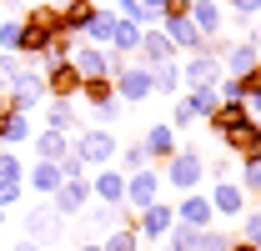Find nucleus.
Here are the masks:
<instances>
[{
  "instance_id": "1",
  "label": "nucleus",
  "mask_w": 261,
  "mask_h": 251,
  "mask_svg": "<svg viewBox=\"0 0 261 251\" xmlns=\"http://www.w3.org/2000/svg\"><path fill=\"white\" fill-rule=\"evenodd\" d=\"M20 20V45H15V56L20 61H40L45 56V45L61 35V15H56V5H45V0H35L25 15H15Z\"/></svg>"
},
{
  "instance_id": "2",
  "label": "nucleus",
  "mask_w": 261,
  "mask_h": 251,
  "mask_svg": "<svg viewBox=\"0 0 261 251\" xmlns=\"http://www.w3.org/2000/svg\"><path fill=\"white\" fill-rule=\"evenodd\" d=\"M116 151H121V141H116L111 126H86V131H75V141H70V156L86 161L91 171H96V166H111Z\"/></svg>"
},
{
  "instance_id": "3",
  "label": "nucleus",
  "mask_w": 261,
  "mask_h": 251,
  "mask_svg": "<svg viewBox=\"0 0 261 251\" xmlns=\"http://www.w3.org/2000/svg\"><path fill=\"white\" fill-rule=\"evenodd\" d=\"M161 181L176 186L181 196H186V191H201V181H206V156H201L196 146H181V151L161 166Z\"/></svg>"
},
{
  "instance_id": "4",
  "label": "nucleus",
  "mask_w": 261,
  "mask_h": 251,
  "mask_svg": "<svg viewBox=\"0 0 261 251\" xmlns=\"http://www.w3.org/2000/svg\"><path fill=\"white\" fill-rule=\"evenodd\" d=\"M206 201H211V211H216L221 221H241L246 211H251V206H246L251 196H246V191L236 186L231 176H221V181H211V196H206Z\"/></svg>"
},
{
  "instance_id": "5",
  "label": "nucleus",
  "mask_w": 261,
  "mask_h": 251,
  "mask_svg": "<svg viewBox=\"0 0 261 251\" xmlns=\"http://www.w3.org/2000/svg\"><path fill=\"white\" fill-rule=\"evenodd\" d=\"M5 101H10L20 116H31L35 106L45 101V76H40V65H25V70H20V81L10 86V95H5Z\"/></svg>"
},
{
  "instance_id": "6",
  "label": "nucleus",
  "mask_w": 261,
  "mask_h": 251,
  "mask_svg": "<svg viewBox=\"0 0 261 251\" xmlns=\"http://www.w3.org/2000/svg\"><path fill=\"white\" fill-rule=\"evenodd\" d=\"M116 86V101H151V65H141V61H126L121 65V76L111 81Z\"/></svg>"
},
{
  "instance_id": "7",
  "label": "nucleus",
  "mask_w": 261,
  "mask_h": 251,
  "mask_svg": "<svg viewBox=\"0 0 261 251\" xmlns=\"http://www.w3.org/2000/svg\"><path fill=\"white\" fill-rule=\"evenodd\" d=\"M216 141L236 161H261V121H246V126H236V131H226V136H216Z\"/></svg>"
},
{
  "instance_id": "8",
  "label": "nucleus",
  "mask_w": 261,
  "mask_h": 251,
  "mask_svg": "<svg viewBox=\"0 0 261 251\" xmlns=\"http://www.w3.org/2000/svg\"><path fill=\"white\" fill-rule=\"evenodd\" d=\"M151 201H161V171L141 166V171H130V176H126V206H130V211H141V206H151Z\"/></svg>"
},
{
  "instance_id": "9",
  "label": "nucleus",
  "mask_w": 261,
  "mask_h": 251,
  "mask_svg": "<svg viewBox=\"0 0 261 251\" xmlns=\"http://www.w3.org/2000/svg\"><path fill=\"white\" fill-rule=\"evenodd\" d=\"M91 196H96L100 206H126V171L96 166V171H91Z\"/></svg>"
},
{
  "instance_id": "10",
  "label": "nucleus",
  "mask_w": 261,
  "mask_h": 251,
  "mask_svg": "<svg viewBox=\"0 0 261 251\" xmlns=\"http://www.w3.org/2000/svg\"><path fill=\"white\" fill-rule=\"evenodd\" d=\"M40 76H45V95H56V101H75V95H81V70L70 61L40 65Z\"/></svg>"
},
{
  "instance_id": "11",
  "label": "nucleus",
  "mask_w": 261,
  "mask_h": 251,
  "mask_svg": "<svg viewBox=\"0 0 261 251\" xmlns=\"http://www.w3.org/2000/svg\"><path fill=\"white\" fill-rule=\"evenodd\" d=\"M171 221H176V211H171L166 201H151V206H141V216H136V236H141V241H166Z\"/></svg>"
},
{
  "instance_id": "12",
  "label": "nucleus",
  "mask_w": 261,
  "mask_h": 251,
  "mask_svg": "<svg viewBox=\"0 0 261 251\" xmlns=\"http://www.w3.org/2000/svg\"><path fill=\"white\" fill-rule=\"evenodd\" d=\"M141 151H146V166H166V161L176 156V126H151L146 136H141Z\"/></svg>"
},
{
  "instance_id": "13",
  "label": "nucleus",
  "mask_w": 261,
  "mask_h": 251,
  "mask_svg": "<svg viewBox=\"0 0 261 251\" xmlns=\"http://www.w3.org/2000/svg\"><path fill=\"white\" fill-rule=\"evenodd\" d=\"M45 201L56 206V216H75V211L91 201V176H86V181H61V186L50 191Z\"/></svg>"
},
{
  "instance_id": "14",
  "label": "nucleus",
  "mask_w": 261,
  "mask_h": 251,
  "mask_svg": "<svg viewBox=\"0 0 261 251\" xmlns=\"http://www.w3.org/2000/svg\"><path fill=\"white\" fill-rule=\"evenodd\" d=\"M116 26H121V15H116L111 5H96V10H91V20L81 26V35H75V40H86V45H111Z\"/></svg>"
},
{
  "instance_id": "15",
  "label": "nucleus",
  "mask_w": 261,
  "mask_h": 251,
  "mask_svg": "<svg viewBox=\"0 0 261 251\" xmlns=\"http://www.w3.org/2000/svg\"><path fill=\"white\" fill-rule=\"evenodd\" d=\"M171 211H176V221H181V226H196V231H206V226L216 221L211 201H206L201 191H186V196H181V206H171Z\"/></svg>"
},
{
  "instance_id": "16",
  "label": "nucleus",
  "mask_w": 261,
  "mask_h": 251,
  "mask_svg": "<svg viewBox=\"0 0 261 251\" xmlns=\"http://www.w3.org/2000/svg\"><path fill=\"white\" fill-rule=\"evenodd\" d=\"M61 221H65V216H56V206H50V201H45V206H31V211H25V236L45 246L50 236H61Z\"/></svg>"
},
{
  "instance_id": "17",
  "label": "nucleus",
  "mask_w": 261,
  "mask_h": 251,
  "mask_svg": "<svg viewBox=\"0 0 261 251\" xmlns=\"http://www.w3.org/2000/svg\"><path fill=\"white\" fill-rule=\"evenodd\" d=\"M141 65H161V61H176V45H171V35L161 26H151V31H141Z\"/></svg>"
},
{
  "instance_id": "18",
  "label": "nucleus",
  "mask_w": 261,
  "mask_h": 251,
  "mask_svg": "<svg viewBox=\"0 0 261 251\" xmlns=\"http://www.w3.org/2000/svg\"><path fill=\"white\" fill-rule=\"evenodd\" d=\"M216 81H221V61L216 56H186L181 86H216Z\"/></svg>"
},
{
  "instance_id": "19",
  "label": "nucleus",
  "mask_w": 261,
  "mask_h": 251,
  "mask_svg": "<svg viewBox=\"0 0 261 251\" xmlns=\"http://www.w3.org/2000/svg\"><path fill=\"white\" fill-rule=\"evenodd\" d=\"M251 121V111H246V101H221L211 116H206V126L216 131V136H226V131H236V126Z\"/></svg>"
},
{
  "instance_id": "20",
  "label": "nucleus",
  "mask_w": 261,
  "mask_h": 251,
  "mask_svg": "<svg viewBox=\"0 0 261 251\" xmlns=\"http://www.w3.org/2000/svg\"><path fill=\"white\" fill-rule=\"evenodd\" d=\"M221 65H226V76H246V70H256V65H261V51L251 45V40H236V45H226Z\"/></svg>"
},
{
  "instance_id": "21",
  "label": "nucleus",
  "mask_w": 261,
  "mask_h": 251,
  "mask_svg": "<svg viewBox=\"0 0 261 251\" xmlns=\"http://www.w3.org/2000/svg\"><path fill=\"white\" fill-rule=\"evenodd\" d=\"M186 20H191L201 35H221V5H216V0H191Z\"/></svg>"
},
{
  "instance_id": "22",
  "label": "nucleus",
  "mask_w": 261,
  "mask_h": 251,
  "mask_svg": "<svg viewBox=\"0 0 261 251\" xmlns=\"http://www.w3.org/2000/svg\"><path fill=\"white\" fill-rule=\"evenodd\" d=\"M31 141H35V161H61V156H70V136H65V131H35Z\"/></svg>"
},
{
  "instance_id": "23",
  "label": "nucleus",
  "mask_w": 261,
  "mask_h": 251,
  "mask_svg": "<svg viewBox=\"0 0 261 251\" xmlns=\"http://www.w3.org/2000/svg\"><path fill=\"white\" fill-rule=\"evenodd\" d=\"M151 95H181V61L151 65Z\"/></svg>"
},
{
  "instance_id": "24",
  "label": "nucleus",
  "mask_w": 261,
  "mask_h": 251,
  "mask_svg": "<svg viewBox=\"0 0 261 251\" xmlns=\"http://www.w3.org/2000/svg\"><path fill=\"white\" fill-rule=\"evenodd\" d=\"M25 186L40 191V196H50V191L61 186V166H56V161H35L31 171H25Z\"/></svg>"
},
{
  "instance_id": "25",
  "label": "nucleus",
  "mask_w": 261,
  "mask_h": 251,
  "mask_svg": "<svg viewBox=\"0 0 261 251\" xmlns=\"http://www.w3.org/2000/svg\"><path fill=\"white\" fill-rule=\"evenodd\" d=\"M45 131H65V136H70V131H75V106L50 95V106H45Z\"/></svg>"
},
{
  "instance_id": "26",
  "label": "nucleus",
  "mask_w": 261,
  "mask_h": 251,
  "mask_svg": "<svg viewBox=\"0 0 261 251\" xmlns=\"http://www.w3.org/2000/svg\"><path fill=\"white\" fill-rule=\"evenodd\" d=\"M186 101L196 106V116L206 121V116H211V111L221 106V91H216V86H186Z\"/></svg>"
},
{
  "instance_id": "27",
  "label": "nucleus",
  "mask_w": 261,
  "mask_h": 251,
  "mask_svg": "<svg viewBox=\"0 0 261 251\" xmlns=\"http://www.w3.org/2000/svg\"><path fill=\"white\" fill-rule=\"evenodd\" d=\"M81 95L91 106H106V101H116V86H111V76H86L81 81Z\"/></svg>"
},
{
  "instance_id": "28",
  "label": "nucleus",
  "mask_w": 261,
  "mask_h": 251,
  "mask_svg": "<svg viewBox=\"0 0 261 251\" xmlns=\"http://www.w3.org/2000/svg\"><path fill=\"white\" fill-rule=\"evenodd\" d=\"M141 246V236H136V221H126V226H116L106 241H100V251H136Z\"/></svg>"
},
{
  "instance_id": "29",
  "label": "nucleus",
  "mask_w": 261,
  "mask_h": 251,
  "mask_svg": "<svg viewBox=\"0 0 261 251\" xmlns=\"http://www.w3.org/2000/svg\"><path fill=\"white\" fill-rule=\"evenodd\" d=\"M31 136H35V126L25 121V116H15V121L5 126V136H0V146H5V151H15V146H25Z\"/></svg>"
},
{
  "instance_id": "30",
  "label": "nucleus",
  "mask_w": 261,
  "mask_h": 251,
  "mask_svg": "<svg viewBox=\"0 0 261 251\" xmlns=\"http://www.w3.org/2000/svg\"><path fill=\"white\" fill-rule=\"evenodd\" d=\"M20 70H25V61H20V56L0 51V95H10V86L20 81Z\"/></svg>"
},
{
  "instance_id": "31",
  "label": "nucleus",
  "mask_w": 261,
  "mask_h": 251,
  "mask_svg": "<svg viewBox=\"0 0 261 251\" xmlns=\"http://www.w3.org/2000/svg\"><path fill=\"white\" fill-rule=\"evenodd\" d=\"M166 246H171V251H196V226L171 221V231H166Z\"/></svg>"
},
{
  "instance_id": "32",
  "label": "nucleus",
  "mask_w": 261,
  "mask_h": 251,
  "mask_svg": "<svg viewBox=\"0 0 261 251\" xmlns=\"http://www.w3.org/2000/svg\"><path fill=\"white\" fill-rule=\"evenodd\" d=\"M201 116H196V106L186 101V95H171V121L166 126H196Z\"/></svg>"
},
{
  "instance_id": "33",
  "label": "nucleus",
  "mask_w": 261,
  "mask_h": 251,
  "mask_svg": "<svg viewBox=\"0 0 261 251\" xmlns=\"http://www.w3.org/2000/svg\"><path fill=\"white\" fill-rule=\"evenodd\" d=\"M116 161H121V166H116V171H141V166H146V151H141V141H130V146H121V151H116Z\"/></svg>"
},
{
  "instance_id": "34",
  "label": "nucleus",
  "mask_w": 261,
  "mask_h": 251,
  "mask_svg": "<svg viewBox=\"0 0 261 251\" xmlns=\"http://www.w3.org/2000/svg\"><path fill=\"white\" fill-rule=\"evenodd\" d=\"M236 186L246 191V196H261V161H241V181Z\"/></svg>"
},
{
  "instance_id": "35",
  "label": "nucleus",
  "mask_w": 261,
  "mask_h": 251,
  "mask_svg": "<svg viewBox=\"0 0 261 251\" xmlns=\"http://www.w3.org/2000/svg\"><path fill=\"white\" fill-rule=\"evenodd\" d=\"M0 181H25L20 156H15V151H5V146H0Z\"/></svg>"
},
{
  "instance_id": "36",
  "label": "nucleus",
  "mask_w": 261,
  "mask_h": 251,
  "mask_svg": "<svg viewBox=\"0 0 261 251\" xmlns=\"http://www.w3.org/2000/svg\"><path fill=\"white\" fill-rule=\"evenodd\" d=\"M226 246H231L226 231H211V226H206V231H196V251H226Z\"/></svg>"
},
{
  "instance_id": "37",
  "label": "nucleus",
  "mask_w": 261,
  "mask_h": 251,
  "mask_svg": "<svg viewBox=\"0 0 261 251\" xmlns=\"http://www.w3.org/2000/svg\"><path fill=\"white\" fill-rule=\"evenodd\" d=\"M241 241H251V246H261V206H251V211L241 216Z\"/></svg>"
},
{
  "instance_id": "38",
  "label": "nucleus",
  "mask_w": 261,
  "mask_h": 251,
  "mask_svg": "<svg viewBox=\"0 0 261 251\" xmlns=\"http://www.w3.org/2000/svg\"><path fill=\"white\" fill-rule=\"evenodd\" d=\"M15 45H20V20L10 15V20H0V51H10V56H15Z\"/></svg>"
},
{
  "instance_id": "39",
  "label": "nucleus",
  "mask_w": 261,
  "mask_h": 251,
  "mask_svg": "<svg viewBox=\"0 0 261 251\" xmlns=\"http://www.w3.org/2000/svg\"><path fill=\"white\" fill-rule=\"evenodd\" d=\"M20 196H25V181H0V211L20 206Z\"/></svg>"
},
{
  "instance_id": "40",
  "label": "nucleus",
  "mask_w": 261,
  "mask_h": 251,
  "mask_svg": "<svg viewBox=\"0 0 261 251\" xmlns=\"http://www.w3.org/2000/svg\"><path fill=\"white\" fill-rule=\"evenodd\" d=\"M91 111H96L100 126H116V121H121V101H106V106H91Z\"/></svg>"
},
{
  "instance_id": "41",
  "label": "nucleus",
  "mask_w": 261,
  "mask_h": 251,
  "mask_svg": "<svg viewBox=\"0 0 261 251\" xmlns=\"http://www.w3.org/2000/svg\"><path fill=\"white\" fill-rule=\"evenodd\" d=\"M186 10H191V0H161V20H176Z\"/></svg>"
},
{
  "instance_id": "42",
  "label": "nucleus",
  "mask_w": 261,
  "mask_h": 251,
  "mask_svg": "<svg viewBox=\"0 0 261 251\" xmlns=\"http://www.w3.org/2000/svg\"><path fill=\"white\" fill-rule=\"evenodd\" d=\"M231 10H236V15H246V20H251V15H261V0H226Z\"/></svg>"
},
{
  "instance_id": "43",
  "label": "nucleus",
  "mask_w": 261,
  "mask_h": 251,
  "mask_svg": "<svg viewBox=\"0 0 261 251\" xmlns=\"http://www.w3.org/2000/svg\"><path fill=\"white\" fill-rule=\"evenodd\" d=\"M15 116H20V111H15V106H10V101H5V95H0V136H5V126L15 121Z\"/></svg>"
},
{
  "instance_id": "44",
  "label": "nucleus",
  "mask_w": 261,
  "mask_h": 251,
  "mask_svg": "<svg viewBox=\"0 0 261 251\" xmlns=\"http://www.w3.org/2000/svg\"><path fill=\"white\" fill-rule=\"evenodd\" d=\"M246 111H251V121H261V91L246 95Z\"/></svg>"
},
{
  "instance_id": "45",
  "label": "nucleus",
  "mask_w": 261,
  "mask_h": 251,
  "mask_svg": "<svg viewBox=\"0 0 261 251\" xmlns=\"http://www.w3.org/2000/svg\"><path fill=\"white\" fill-rule=\"evenodd\" d=\"M226 251H261V246H251V241H241V236H236V241H231Z\"/></svg>"
},
{
  "instance_id": "46",
  "label": "nucleus",
  "mask_w": 261,
  "mask_h": 251,
  "mask_svg": "<svg viewBox=\"0 0 261 251\" xmlns=\"http://www.w3.org/2000/svg\"><path fill=\"white\" fill-rule=\"evenodd\" d=\"M15 251H45V246H40V241H31V236H25V241H20V246H15Z\"/></svg>"
},
{
  "instance_id": "47",
  "label": "nucleus",
  "mask_w": 261,
  "mask_h": 251,
  "mask_svg": "<svg viewBox=\"0 0 261 251\" xmlns=\"http://www.w3.org/2000/svg\"><path fill=\"white\" fill-rule=\"evenodd\" d=\"M81 251H100V246H91V241H86V246H81Z\"/></svg>"
},
{
  "instance_id": "48",
  "label": "nucleus",
  "mask_w": 261,
  "mask_h": 251,
  "mask_svg": "<svg viewBox=\"0 0 261 251\" xmlns=\"http://www.w3.org/2000/svg\"><path fill=\"white\" fill-rule=\"evenodd\" d=\"M0 5H15V0H0Z\"/></svg>"
},
{
  "instance_id": "49",
  "label": "nucleus",
  "mask_w": 261,
  "mask_h": 251,
  "mask_svg": "<svg viewBox=\"0 0 261 251\" xmlns=\"http://www.w3.org/2000/svg\"><path fill=\"white\" fill-rule=\"evenodd\" d=\"M0 226H5V211H0Z\"/></svg>"
},
{
  "instance_id": "50",
  "label": "nucleus",
  "mask_w": 261,
  "mask_h": 251,
  "mask_svg": "<svg viewBox=\"0 0 261 251\" xmlns=\"http://www.w3.org/2000/svg\"><path fill=\"white\" fill-rule=\"evenodd\" d=\"M151 5H161V0H151Z\"/></svg>"
},
{
  "instance_id": "51",
  "label": "nucleus",
  "mask_w": 261,
  "mask_h": 251,
  "mask_svg": "<svg viewBox=\"0 0 261 251\" xmlns=\"http://www.w3.org/2000/svg\"><path fill=\"white\" fill-rule=\"evenodd\" d=\"M161 251H171V246H161Z\"/></svg>"
},
{
  "instance_id": "52",
  "label": "nucleus",
  "mask_w": 261,
  "mask_h": 251,
  "mask_svg": "<svg viewBox=\"0 0 261 251\" xmlns=\"http://www.w3.org/2000/svg\"><path fill=\"white\" fill-rule=\"evenodd\" d=\"M56 251H61V246H56Z\"/></svg>"
}]
</instances>
